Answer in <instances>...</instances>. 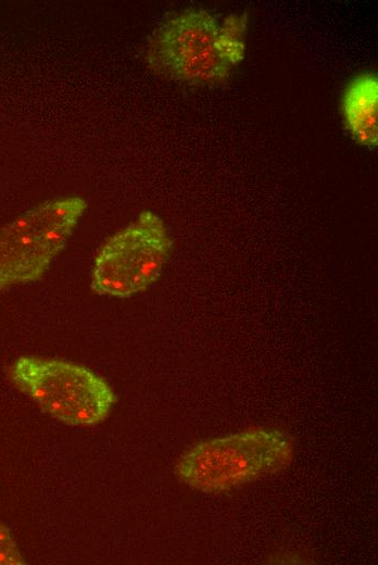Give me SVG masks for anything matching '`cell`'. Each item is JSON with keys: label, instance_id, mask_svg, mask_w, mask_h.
I'll use <instances>...</instances> for the list:
<instances>
[{"label": "cell", "instance_id": "3", "mask_svg": "<svg viewBox=\"0 0 378 565\" xmlns=\"http://www.w3.org/2000/svg\"><path fill=\"white\" fill-rule=\"evenodd\" d=\"M11 378L43 412L70 426L103 422L116 402L112 387L90 368L59 359L21 356Z\"/></svg>", "mask_w": 378, "mask_h": 565}, {"label": "cell", "instance_id": "7", "mask_svg": "<svg viewBox=\"0 0 378 565\" xmlns=\"http://www.w3.org/2000/svg\"><path fill=\"white\" fill-rule=\"evenodd\" d=\"M24 557L10 529L0 522V565H22Z\"/></svg>", "mask_w": 378, "mask_h": 565}, {"label": "cell", "instance_id": "5", "mask_svg": "<svg viewBox=\"0 0 378 565\" xmlns=\"http://www.w3.org/2000/svg\"><path fill=\"white\" fill-rule=\"evenodd\" d=\"M172 250L163 218L142 211L101 244L92 262L90 288L112 298L140 293L158 280Z\"/></svg>", "mask_w": 378, "mask_h": 565}, {"label": "cell", "instance_id": "6", "mask_svg": "<svg viewBox=\"0 0 378 565\" xmlns=\"http://www.w3.org/2000/svg\"><path fill=\"white\" fill-rule=\"evenodd\" d=\"M341 114L353 140L368 149L378 145V78L373 72L355 76L341 98Z\"/></svg>", "mask_w": 378, "mask_h": 565}, {"label": "cell", "instance_id": "4", "mask_svg": "<svg viewBox=\"0 0 378 565\" xmlns=\"http://www.w3.org/2000/svg\"><path fill=\"white\" fill-rule=\"evenodd\" d=\"M76 194L43 201L0 227V290L42 277L87 209Z\"/></svg>", "mask_w": 378, "mask_h": 565}, {"label": "cell", "instance_id": "2", "mask_svg": "<svg viewBox=\"0 0 378 565\" xmlns=\"http://www.w3.org/2000/svg\"><path fill=\"white\" fill-rule=\"evenodd\" d=\"M294 438L274 427H252L193 444L178 459L177 478L204 493H224L281 473L294 457Z\"/></svg>", "mask_w": 378, "mask_h": 565}, {"label": "cell", "instance_id": "1", "mask_svg": "<svg viewBox=\"0 0 378 565\" xmlns=\"http://www.w3.org/2000/svg\"><path fill=\"white\" fill-rule=\"evenodd\" d=\"M247 25L245 13L230 14L218 23L204 9H186L154 33L148 48L149 64L182 83H223L244 59Z\"/></svg>", "mask_w": 378, "mask_h": 565}]
</instances>
